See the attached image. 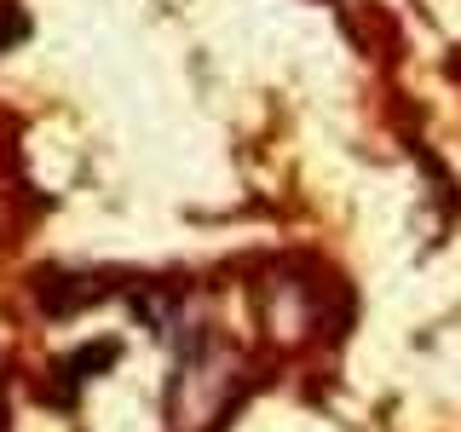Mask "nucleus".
Returning <instances> with one entry per match:
<instances>
[{
    "label": "nucleus",
    "mask_w": 461,
    "mask_h": 432,
    "mask_svg": "<svg viewBox=\"0 0 461 432\" xmlns=\"http://www.w3.org/2000/svg\"><path fill=\"white\" fill-rule=\"evenodd\" d=\"M18 35H23V18L0 6V47H6V40H18Z\"/></svg>",
    "instance_id": "obj_1"
}]
</instances>
